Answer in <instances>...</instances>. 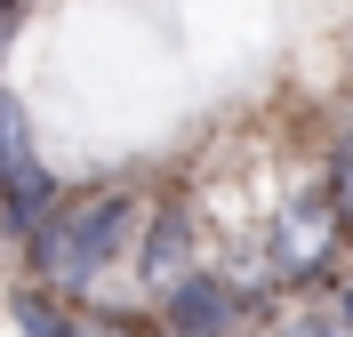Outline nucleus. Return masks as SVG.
<instances>
[{
  "instance_id": "obj_1",
  "label": "nucleus",
  "mask_w": 353,
  "mask_h": 337,
  "mask_svg": "<svg viewBox=\"0 0 353 337\" xmlns=\"http://www.w3.org/2000/svg\"><path fill=\"white\" fill-rule=\"evenodd\" d=\"M129 233H137V201L129 193H88V201H72V209L48 217V233L32 241V265H41V281H57V289H88V281L129 249Z\"/></svg>"
},
{
  "instance_id": "obj_2",
  "label": "nucleus",
  "mask_w": 353,
  "mask_h": 337,
  "mask_svg": "<svg viewBox=\"0 0 353 337\" xmlns=\"http://www.w3.org/2000/svg\"><path fill=\"white\" fill-rule=\"evenodd\" d=\"M161 305H169V337H233V329H241V314H249L217 273H185Z\"/></svg>"
},
{
  "instance_id": "obj_3",
  "label": "nucleus",
  "mask_w": 353,
  "mask_h": 337,
  "mask_svg": "<svg viewBox=\"0 0 353 337\" xmlns=\"http://www.w3.org/2000/svg\"><path fill=\"white\" fill-rule=\"evenodd\" d=\"M48 217H57V177H48V161H32L24 177L0 185V225H8L17 241H41Z\"/></svg>"
},
{
  "instance_id": "obj_4",
  "label": "nucleus",
  "mask_w": 353,
  "mask_h": 337,
  "mask_svg": "<svg viewBox=\"0 0 353 337\" xmlns=\"http://www.w3.org/2000/svg\"><path fill=\"white\" fill-rule=\"evenodd\" d=\"M185 241H193L185 209H161V217L145 225V289H161V297H169L176 281H185Z\"/></svg>"
},
{
  "instance_id": "obj_5",
  "label": "nucleus",
  "mask_w": 353,
  "mask_h": 337,
  "mask_svg": "<svg viewBox=\"0 0 353 337\" xmlns=\"http://www.w3.org/2000/svg\"><path fill=\"white\" fill-rule=\"evenodd\" d=\"M330 209L337 201H305V209H289V217H281V241H273V257H281V265L289 273H297V265H321V249H330V225H321V217H330Z\"/></svg>"
},
{
  "instance_id": "obj_6",
  "label": "nucleus",
  "mask_w": 353,
  "mask_h": 337,
  "mask_svg": "<svg viewBox=\"0 0 353 337\" xmlns=\"http://www.w3.org/2000/svg\"><path fill=\"white\" fill-rule=\"evenodd\" d=\"M32 161H41V153H32V121H24V105H17V96L0 89V185H8V177H24Z\"/></svg>"
},
{
  "instance_id": "obj_7",
  "label": "nucleus",
  "mask_w": 353,
  "mask_h": 337,
  "mask_svg": "<svg viewBox=\"0 0 353 337\" xmlns=\"http://www.w3.org/2000/svg\"><path fill=\"white\" fill-rule=\"evenodd\" d=\"M17 329L24 337H72V321L57 305H41V297H17Z\"/></svg>"
},
{
  "instance_id": "obj_8",
  "label": "nucleus",
  "mask_w": 353,
  "mask_h": 337,
  "mask_svg": "<svg viewBox=\"0 0 353 337\" xmlns=\"http://www.w3.org/2000/svg\"><path fill=\"white\" fill-rule=\"evenodd\" d=\"M330 201H337V209L353 217V136L337 145V161H330Z\"/></svg>"
},
{
  "instance_id": "obj_9",
  "label": "nucleus",
  "mask_w": 353,
  "mask_h": 337,
  "mask_svg": "<svg viewBox=\"0 0 353 337\" xmlns=\"http://www.w3.org/2000/svg\"><path fill=\"white\" fill-rule=\"evenodd\" d=\"M289 337H353V329H345V321H297Z\"/></svg>"
},
{
  "instance_id": "obj_10",
  "label": "nucleus",
  "mask_w": 353,
  "mask_h": 337,
  "mask_svg": "<svg viewBox=\"0 0 353 337\" xmlns=\"http://www.w3.org/2000/svg\"><path fill=\"white\" fill-rule=\"evenodd\" d=\"M8 32H17V0H0V48H8Z\"/></svg>"
},
{
  "instance_id": "obj_11",
  "label": "nucleus",
  "mask_w": 353,
  "mask_h": 337,
  "mask_svg": "<svg viewBox=\"0 0 353 337\" xmlns=\"http://www.w3.org/2000/svg\"><path fill=\"white\" fill-rule=\"evenodd\" d=\"M337 321H345V329H353V289H345V314H337Z\"/></svg>"
},
{
  "instance_id": "obj_12",
  "label": "nucleus",
  "mask_w": 353,
  "mask_h": 337,
  "mask_svg": "<svg viewBox=\"0 0 353 337\" xmlns=\"http://www.w3.org/2000/svg\"><path fill=\"white\" fill-rule=\"evenodd\" d=\"M345 233H353V225H345Z\"/></svg>"
}]
</instances>
